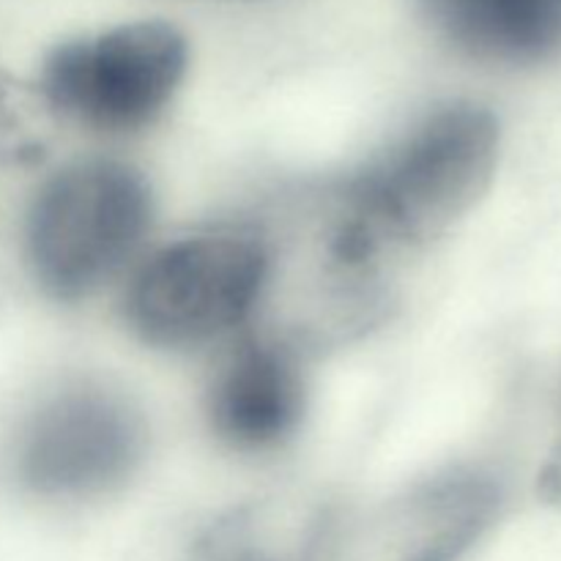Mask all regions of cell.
Listing matches in <instances>:
<instances>
[{"instance_id":"9c48e42d","label":"cell","mask_w":561,"mask_h":561,"mask_svg":"<svg viewBox=\"0 0 561 561\" xmlns=\"http://www.w3.org/2000/svg\"><path fill=\"white\" fill-rule=\"evenodd\" d=\"M433 31L469 58L537 66L561 53V0H416Z\"/></svg>"},{"instance_id":"3957f363","label":"cell","mask_w":561,"mask_h":561,"mask_svg":"<svg viewBox=\"0 0 561 561\" xmlns=\"http://www.w3.org/2000/svg\"><path fill=\"white\" fill-rule=\"evenodd\" d=\"M266 272L261 228L184 236L137 268L124 299L126 321L157 348H201L257 316Z\"/></svg>"},{"instance_id":"7c38bea8","label":"cell","mask_w":561,"mask_h":561,"mask_svg":"<svg viewBox=\"0 0 561 561\" xmlns=\"http://www.w3.org/2000/svg\"><path fill=\"white\" fill-rule=\"evenodd\" d=\"M217 3H257V0H217Z\"/></svg>"},{"instance_id":"30bf717a","label":"cell","mask_w":561,"mask_h":561,"mask_svg":"<svg viewBox=\"0 0 561 561\" xmlns=\"http://www.w3.org/2000/svg\"><path fill=\"white\" fill-rule=\"evenodd\" d=\"M58 118L38 88L14 80L0 69V168H33L53 146Z\"/></svg>"},{"instance_id":"277c9868","label":"cell","mask_w":561,"mask_h":561,"mask_svg":"<svg viewBox=\"0 0 561 561\" xmlns=\"http://www.w3.org/2000/svg\"><path fill=\"white\" fill-rule=\"evenodd\" d=\"M190 64V44L164 20H137L49 49L38 93L55 118L102 135H131L168 110Z\"/></svg>"},{"instance_id":"7a4b0ae2","label":"cell","mask_w":561,"mask_h":561,"mask_svg":"<svg viewBox=\"0 0 561 561\" xmlns=\"http://www.w3.org/2000/svg\"><path fill=\"white\" fill-rule=\"evenodd\" d=\"M151 217V190L135 168L110 159L69 164L27 206V272L49 299H88L137 255Z\"/></svg>"},{"instance_id":"52a82bcc","label":"cell","mask_w":561,"mask_h":561,"mask_svg":"<svg viewBox=\"0 0 561 561\" xmlns=\"http://www.w3.org/2000/svg\"><path fill=\"white\" fill-rule=\"evenodd\" d=\"M301 354L257 332L239 340L214 373L206 414L219 442L239 453H268L288 442L305 416Z\"/></svg>"},{"instance_id":"8fae6325","label":"cell","mask_w":561,"mask_h":561,"mask_svg":"<svg viewBox=\"0 0 561 561\" xmlns=\"http://www.w3.org/2000/svg\"><path fill=\"white\" fill-rule=\"evenodd\" d=\"M540 488H542V493H546V499H551V502L561 504V438H559L557 447H553V453H551V458H548L546 469H542Z\"/></svg>"},{"instance_id":"6da1fadb","label":"cell","mask_w":561,"mask_h":561,"mask_svg":"<svg viewBox=\"0 0 561 561\" xmlns=\"http://www.w3.org/2000/svg\"><path fill=\"white\" fill-rule=\"evenodd\" d=\"M491 110L455 102L340 186L351 211L394 257L409 261L477 206L499 164Z\"/></svg>"},{"instance_id":"ba28073f","label":"cell","mask_w":561,"mask_h":561,"mask_svg":"<svg viewBox=\"0 0 561 561\" xmlns=\"http://www.w3.org/2000/svg\"><path fill=\"white\" fill-rule=\"evenodd\" d=\"M340 518L310 491L250 499L201 531L186 561H323Z\"/></svg>"},{"instance_id":"8992f818","label":"cell","mask_w":561,"mask_h":561,"mask_svg":"<svg viewBox=\"0 0 561 561\" xmlns=\"http://www.w3.org/2000/svg\"><path fill=\"white\" fill-rule=\"evenodd\" d=\"M502 491L482 471L416 482L351 526H337L323 561H460L496 520Z\"/></svg>"},{"instance_id":"5b68a950","label":"cell","mask_w":561,"mask_h":561,"mask_svg":"<svg viewBox=\"0 0 561 561\" xmlns=\"http://www.w3.org/2000/svg\"><path fill=\"white\" fill-rule=\"evenodd\" d=\"M142 455V422L115 394L71 389L22 427L16 474L38 496H96L121 485Z\"/></svg>"}]
</instances>
